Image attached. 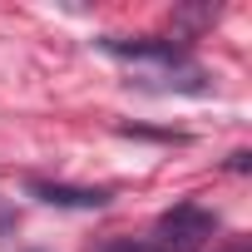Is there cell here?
Returning a JSON list of instances; mask_svg holds the SVG:
<instances>
[{"mask_svg": "<svg viewBox=\"0 0 252 252\" xmlns=\"http://www.w3.org/2000/svg\"><path fill=\"white\" fill-rule=\"evenodd\" d=\"M213 232H218V218H213L208 208L178 203V208H168V213L158 218L149 247H154V252H203V247L213 242Z\"/></svg>", "mask_w": 252, "mask_h": 252, "instance_id": "1", "label": "cell"}, {"mask_svg": "<svg viewBox=\"0 0 252 252\" xmlns=\"http://www.w3.org/2000/svg\"><path fill=\"white\" fill-rule=\"evenodd\" d=\"M99 45H104L109 55H119V60H154V64H178V60H183V45H173V40H154V35H144V40L104 35Z\"/></svg>", "mask_w": 252, "mask_h": 252, "instance_id": "2", "label": "cell"}, {"mask_svg": "<svg viewBox=\"0 0 252 252\" xmlns=\"http://www.w3.org/2000/svg\"><path fill=\"white\" fill-rule=\"evenodd\" d=\"M30 193L50 208H104L109 203L104 188H69V183H30Z\"/></svg>", "mask_w": 252, "mask_h": 252, "instance_id": "3", "label": "cell"}, {"mask_svg": "<svg viewBox=\"0 0 252 252\" xmlns=\"http://www.w3.org/2000/svg\"><path fill=\"white\" fill-rule=\"evenodd\" d=\"M89 252H154V247L149 242H134V237H109V242H99Z\"/></svg>", "mask_w": 252, "mask_h": 252, "instance_id": "4", "label": "cell"}, {"mask_svg": "<svg viewBox=\"0 0 252 252\" xmlns=\"http://www.w3.org/2000/svg\"><path fill=\"white\" fill-rule=\"evenodd\" d=\"M227 168H232V173H247V168H252V154H247V149H237V154H232V163H227Z\"/></svg>", "mask_w": 252, "mask_h": 252, "instance_id": "5", "label": "cell"}, {"mask_svg": "<svg viewBox=\"0 0 252 252\" xmlns=\"http://www.w3.org/2000/svg\"><path fill=\"white\" fill-rule=\"evenodd\" d=\"M5 232H15V213H10V208H0V237H5Z\"/></svg>", "mask_w": 252, "mask_h": 252, "instance_id": "6", "label": "cell"}, {"mask_svg": "<svg viewBox=\"0 0 252 252\" xmlns=\"http://www.w3.org/2000/svg\"><path fill=\"white\" fill-rule=\"evenodd\" d=\"M232 252H247V247H232Z\"/></svg>", "mask_w": 252, "mask_h": 252, "instance_id": "7", "label": "cell"}]
</instances>
